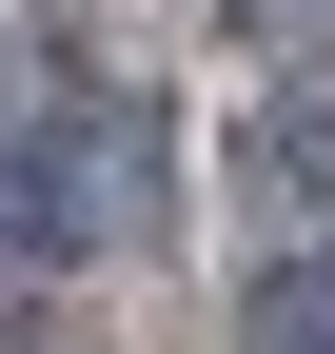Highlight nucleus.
I'll return each instance as SVG.
<instances>
[{"mask_svg":"<svg viewBox=\"0 0 335 354\" xmlns=\"http://www.w3.org/2000/svg\"><path fill=\"white\" fill-rule=\"evenodd\" d=\"M20 256H118V236H158V118L138 99H99V118H60V138L20 158Z\"/></svg>","mask_w":335,"mask_h":354,"instance_id":"f257e3e1","label":"nucleus"},{"mask_svg":"<svg viewBox=\"0 0 335 354\" xmlns=\"http://www.w3.org/2000/svg\"><path fill=\"white\" fill-rule=\"evenodd\" d=\"M237 177H257V197H335V59L257 79V118H237Z\"/></svg>","mask_w":335,"mask_h":354,"instance_id":"f03ea898","label":"nucleus"},{"mask_svg":"<svg viewBox=\"0 0 335 354\" xmlns=\"http://www.w3.org/2000/svg\"><path fill=\"white\" fill-rule=\"evenodd\" d=\"M257 354H335V236L257 276Z\"/></svg>","mask_w":335,"mask_h":354,"instance_id":"7ed1b4c3","label":"nucleus"},{"mask_svg":"<svg viewBox=\"0 0 335 354\" xmlns=\"http://www.w3.org/2000/svg\"><path fill=\"white\" fill-rule=\"evenodd\" d=\"M0 354H60V335H0Z\"/></svg>","mask_w":335,"mask_h":354,"instance_id":"20e7f679","label":"nucleus"}]
</instances>
